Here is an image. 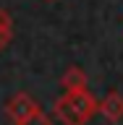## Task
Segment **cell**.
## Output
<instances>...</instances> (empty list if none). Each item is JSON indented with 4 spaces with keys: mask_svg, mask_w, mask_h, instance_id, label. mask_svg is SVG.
Here are the masks:
<instances>
[{
    "mask_svg": "<svg viewBox=\"0 0 123 125\" xmlns=\"http://www.w3.org/2000/svg\"><path fill=\"white\" fill-rule=\"evenodd\" d=\"M55 115H58V120L63 125H86L97 115V99L89 94V89L66 91L55 102Z\"/></svg>",
    "mask_w": 123,
    "mask_h": 125,
    "instance_id": "6da1fadb",
    "label": "cell"
},
{
    "mask_svg": "<svg viewBox=\"0 0 123 125\" xmlns=\"http://www.w3.org/2000/svg\"><path fill=\"white\" fill-rule=\"evenodd\" d=\"M37 109H39V104L31 99L29 94H26V91H18V94H13V96L8 99V104H5V115L11 117L16 125H18V123H24L31 112H37Z\"/></svg>",
    "mask_w": 123,
    "mask_h": 125,
    "instance_id": "7a4b0ae2",
    "label": "cell"
},
{
    "mask_svg": "<svg viewBox=\"0 0 123 125\" xmlns=\"http://www.w3.org/2000/svg\"><path fill=\"white\" fill-rule=\"evenodd\" d=\"M97 112L110 123H121L123 120V94L121 91H110L102 102H97Z\"/></svg>",
    "mask_w": 123,
    "mask_h": 125,
    "instance_id": "3957f363",
    "label": "cell"
},
{
    "mask_svg": "<svg viewBox=\"0 0 123 125\" xmlns=\"http://www.w3.org/2000/svg\"><path fill=\"white\" fill-rule=\"evenodd\" d=\"M60 86L66 89V91H84V89H86V73L73 65V68H68L66 73H63Z\"/></svg>",
    "mask_w": 123,
    "mask_h": 125,
    "instance_id": "277c9868",
    "label": "cell"
},
{
    "mask_svg": "<svg viewBox=\"0 0 123 125\" xmlns=\"http://www.w3.org/2000/svg\"><path fill=\"white\" fill-rule=\"evenodd\" d=\"M18 125H53V123H50V117H47L42 109H37V112H31V115L26 117L24 123H18Z\"/></svg>",
    "mask_w": 123,
    "mask_h": 125,
    "instance_id": "5b68a950",
    "label": "cell"
},
{
    "mask_svg": "<svg viewBox=\"0 0 123 125\" xmlns=\"http://www.w3.org/2000/svg\"><path fill=\"white\" fill-rule=\"evenodd\" d=\"M11 39H13V31L11 29H0V50H5L11 44Z\"/></svg>",
    "mask_w": 123,
    "mask_h": 125,
    "instance_id": "8992f818",
    "label": "cell"
},
{
    "mask_svg": "<svg viewBox=\"0 0 123 125\" xmlns=\"http://www.w3.org/2000/svg\"><path fill=\"white\" fill-rule=\"evenodd\" d=\"M13 21H11V13H8L5 8H0V29H11Z\"/></svg>",
    "mask_w": 123,
    "mask_h": 125,
    "instance_id": "52a82bcc",
    "label": "cell"
}]
</instances>
